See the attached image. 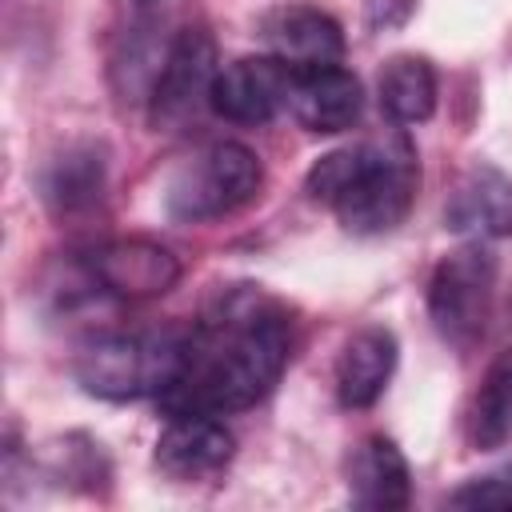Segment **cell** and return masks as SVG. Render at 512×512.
Returning a JSON list of instances; mask_svg holds the SVG:
<instances>
[{
    "label": "cell",
    "instance_id": "cell-1",
    "mask_svg": "<svg viewBox=\"0 0 512 512\" xmlns=\"http://www.w3.org/2000/svg\"><path fill=\"white\" fill-rule=\"evenodd\" d=\"M292 352L288 312L252 284H232L212 296L188 328L184 368L160 396L164 416L180 412H240L272 392Z\"/></svg>",
    "mask_w": 512,
    "mask_h": 512
},
{
    "label": "cell",
    "instance_id": "cell-2",
    "mask_svg": "<svg viewBox=\"0 0 512 512\" xmlns=\"http://www.w3.org/2000/svg\"><path fill=\"white\" fill-rule=\"evenodd\" d=\"M420 188V160L404 132H388L376 140H360L320 156L308 176V200L332 208L340 224L356 236L392 232Z\"/></svg>",
    "mask_w": 512,
    "mask_h": 512
},
{
    "label": "cell",
    "instance_id": "cell-3",
    "mask_svg": "<svg viewBox=\"0 0 512 512\" xmlns=\"http://www.w3.org/2000/svg\"><path fill=\"white\" fill-rule=\"evenodd\" d=\"M188 328H136L88 340L76 352V384L100 400H144L164 396L184 368Z\"/></svg>",
    "mask_w": 512,
    "mask_h": 512
},
{
    "label": "cell",
    "instance_id": "cell-4",
    "mask_svg": "<svg viewBox=\"0 0 512 512\" xmlns=\"http://www.w3.org/2000/svg\"><path fill=\"white\" fill-rule=\"evenodd\" d=\"M260 184H264L260 156L236 140H216L176 168L164 192V208L180 224H200L252 204Z\"/></svg>",
    "mask_w": 512,
    "mask_h": 512
},
{
    "label": "cell",
    "instance_id": "cell-5",
    "mask_svg": "<svg viewBox=\"0 0 512 512\" xmlns=\"http://www.w3.org/2000/svg\"><path fill=\"white\" fill-rule=\"evenodd\" d=\"M496 272V256L480 240L436 264L428 280V316L448 344L472 348L484 336L496 304Z\"/></svg>",
    "mask_w": 512,
    "mask_h": 512
},
{
    "label": "cell",
    "instance_id": "cell-6",
    "mask_svg": "<svg viewBox=\"0 0 512 512\" xmlns=\"http://www.w3.org/2000/svg\"><path fill=\"white\" fill-rule=\"evenodd\" d=\"M216 40L204 28H184L156 64L148 88V120L156 132L188 128L204 104H212L216 84Z\"/></svg>",
    "mask_w": 512,
    "mask_h": 512
},
{
    "label": "cell",
    "instance_id": "cell-7",
    "mask_svg": "<svg viewBox=\"0 0 512 512\" xmlns=\"http://www.w3.org/2000/svg\"><path fill=\"white\" fill-rule=\"evenodd\" d=\"M84 280L88 288L116 296V300H148V296H164L176 280H180V260L144 236H124V240H108L96 244L84 260Z\"/></svg>",
    "mask_w": 512,
    "mask_h": 512
},
{
    "label": "cell",
    "instance_id": "cell-8",
    "mask_svg": "<svg viewBox=\"0 0 512 512\" xmlns=\"http://www.w3.org/2000/svg\"><path fill=\"white\" fill-rule=\"evenodd\" d=\"M260 40L292 76L340 64L344 28L316 4H276L260 16Z\"/></svg>",
    "mask_w": 512,
    "mask_h": 512
},
{
    "label": "cell",
    "instance_id": "cell-9",
    "mask_svg": "<svg viewBox=\"0 0 512 512\" xmlns=\"http://www.w3.org/2000/svg\"><path fill=\"white\" fill-rule=\"evenodd\" d=\"M236 440L212 412H180L168 416L156 436V468L176 484H204L232 464Z\"/></svg>",
    "mask_w": 512,
    "mask_h": 512
},
{
    "label": "cell",
    "instance_id": "cell-10",
    "mask_svg": "<svg viewBox=\"0 0 512 512\" xmlns=\"http://www.w3.org/2000/svg\"><path fill=\"white\" fill-rule=\"evenodd\" d=\"M292 72L276 56H240L216 72L212 112L228 124H268L288 104Z\"/></svg>",
    "mask_w": 512,
    "mask_h": 512
},
{
    "label": "cell",
    "instance_id": "cell-11",
    "mask_svg": "<svg viewBox=\"0 0 512 512\" xmlns=\"http://www.w3.org/2000/svg\"><path fill=\"white\" fill-rule=\"evenodd\" d=\"M288 108H292L300 128L332 136V132H344L360 120L364 88L340 64H328L316 72H296L292 88H288Z\"/></svg>",
    "mask_w": 512,
    "mask_h": 512
},
{
    "label": "cell",
    "instance_id": "cell-12",
    "mask_svg": "<svg viewBox=\"0 0 512 512\" xmlns=\"http://www.w3.org/2000/svg\"><path fill=\"white\" fill-rule=\"evenodd\" d=\"M444 224L472 240L508 236L512 232V180L492 164L468 168L444 204Z\"/></svg>",
    "mask_w": 512,
    "mask_h": 512
},
{
    "label": "cell",
    "instance_id": "cell-13",
    "mask_svg": "<svg viewBox=\"0 0 512 512\" xmlns=\"http://www.w3.org/2000/svg\"><path fill=\"white\" fill-rule=\"evenodd\" d=\"M348 496L368 512H396L412 500V472L388 436H364L348 456Z\"/></svg>",
    "mask_w": 512,
    "mask_h": 512
},
{
    "label": "cell",
    "instance_id": "cell-14",
    "mask_svg": "<svg viewBox=\"0 0 512 512\" xmlns=\"http://www.w3.org/2000/svg\"><path fill=\"white\" fill-rule=\"evenodd\" d=\"M396 368V336L388 328H360L336 356V396L344 408H372Z\"/></svg>",
    "mask_w": 512,
    "mask_h": 512
},
{
    "label": "cell",
    "instance_id": "cell-15",
    "mask_svg": "<svg viewBox=\"0 0 512 512\" xmlns=\"http://www.w3.org/2000/svg\"><path fill=\"white\" fill-rule=\"evenodd\" d=\"M380 112L392 124H420L436 112V72L424 56H392L376 80Z\"/></svg>",
    "mask_w": 512,
    "mask_h": 512
},
{
    "label": "cell",
    "instance_id": "cell-16",
    "mask_svg": "<svg viewBox=\"0 0 512 512\" xmlns=\"http://www.w3.org/2000/svg\"><path fill=\"white\" fill-rule=\"evenodd\" d=\"M104 192V156L92 144H76L64 156H56L44 172V200L56 216L84 212Z\"/></svg>",
    "mask_w": 512,
    "mask_h": 512
},
{
    "label": "cell",
    "instance_id": "cell-17",
    "mask_svg": "<svg viewBox=\"0 0 512 512\" xmlns=\"http://www.w3.org/2000/svg\"><path fill=\"white\" fill-rule=\"evenodd\" d=\"M508 440H512V352H500L488 364L468 404V444L492 452L504 448Z\"/></svg>",
    "mask_w": 512,
    "mask_h": 512
},
{
    "label": "cell",
    "instance_id": "cell-18",
    "mask_svg": "<svg viewBox=\"0 0 512 512\" xmlns=\"http://www.w3.org/2000/svg\"><path fill=\"white\" fill-rule=\"evenodd\" d=\"M448 504L472 508V512H512V460L484 476H472L464 488L448 496Z\"/></svg>",
    "mask_w": 512,
    "mask_h": 512
}]
</instances>
